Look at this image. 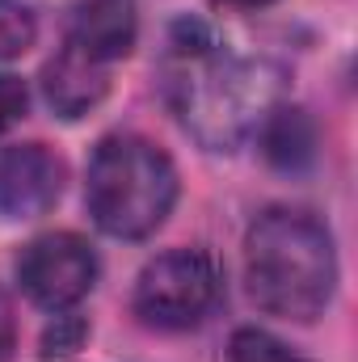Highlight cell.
I'll use <instances>...</instances> for the list:
<instances>
[{"label": "cell", "mask_w": 358, "mask_h": 362, "mask_svg": "<svg viewBox=\"0 0 358 362\" xmlns=\"http://www.w3.org/2000/svg\"><path fill=\"white\" fill-rule=\"evenodd\" d=\"M64 160L47 144H17L0 152V215L34 219L47 215L64 194Z\"/></svg>", "instance_id": "cell-6"}, {"label": "cell", "mask_w": 358, "mask_h": 362, "mask_svg": "<svg viewBox=\"0 0 358 362\" xmlns=\"http://www.w3.org/2000/svg\"><path fill=\"white\" fill-rule=\"evenodd\" d=\"M13 350H17V320H13V303H8V295L0 291V362L13 358Z\"/></svg>", "instance_id": "cell-14"}, {"label": "cell", "mask_w": 358, "mask_h": 362, "mask_svg": "<svg viewBox=\"0 0 358 362\" xmlns=\"http://www.w3.org/2000/svg\"><path fill=\"white\" fill-rule=\"evenodd\" d=\"M228 362H304V358L266 329H236L232 341H228Z\"/></svg>", "instance_id": "cell-10"}, {"label": "cell", "mask_w": 358, "mask_h": 362, "mask_svg": "<svg viewBox=\"0 0 358 362\" xmlns=\"http://www.w3.org/2000/svg\"><path fill=\"white\" fill-rule=\"evenodd\" d=\"M135 34H139V21L131 0H81L68 21V42L101 64L122 59L135 47Z\"/></svg>", "instance_id": "cell-8"}, {"label": "cell", "mask_w": 358, "mask_h": 362, "mask_svg": "<svg viewBox=\"0 0 358 362\" xmlns=\"http://www.w3.org/2000/svg\"><path fill=\"white\" fill-rule=\"evenodd\" d=\"M38 34V21L34 13L21 4V0H0V59H13L21 55Z\"/></svg>", "instance_id": "cell-11"}, {"label": "cell", "mask_w": 358, "mask_h": 362, "mask_svg": "<svg viewBox=\"0 0 358 362\" xmlns=\"http://www.w3.org/2000/svg\"><path fill=\"white\" fill-rule=\"evenodd\" d=\"M169 47V101L202 148L228 152L262 131L282 93V76L270 64L224 51L202 25L190 21L178 25Z\"/></svg>", "instance_id": "cell-1"}, {"label": "cell", "mask_w": 358, "mask_h": 362, "mask_svg": "<svg viewBox=\"0 0 358 362\" xmlns=\"http://www.w3.org/2000/svg\"><path fill=\"white\" fill-rule=\"evenodd\" d=\"M110 89V64L85 55L81 47L64 42V51L42 68V93H47V105L59 114V118H81L89 114L93 105L105 97Z\"/></svg>", "instance_id": "cell-7"}, {"label": "cell", "mask_w": 358, "mask_h": 362, "mask_svg": "<svg viewBox=\"0 0 358 362\" xmlns=\"http://www.w3.org/2000/svg\"><path fill=\"white\" fill-rule=\"evenodd\" d=\"M85 333H89V325L81 316H72V312L55 316V325L42 337V362H72L85 346Z\"/></svg>", "instance_id": "cell-12"}, {"label": "cell", "mask_w": 358, "mask_h": 362, "mask_svg": "<svg viewBox=\"0 0 358 362\" xmlns=\"http://www.w3.org/2000/svg\"><path fill=\"white\" fill-rule=\"evenodd\" d=\"M25 101H30V97H25V85H21L17 76H4V72H0V135L25 114Z\"/></svg>", "instance_id": "cell-13"}, {"label": "cell", "mask_w": 358, "mask_h": 362, "mask_svg": "<svg viewBox=\"0 0 358 362\" xmlns=\"http://www.w3.org/2000/svg\"><path fill=\"white\" fill-rule=\"evenodd\" d=\"M262 139H266V156L282 169H304L312 160V127L299 110H270V118L262 122Z\"/></svg>", "instance_id": "cell-9"}, {"label": "cell", "mask_w": 358, "mask_h": 362, "mask_svg": "<svg viewBox=\"0 0 358 362\" xmlns=\"http://www.w3.org/2000/svg\"><path fill=\"white\" fill-rule=\"evenodd\" d=\"M245 278L258 308L287 320H316L337 286V253L329 228L291 206L258 215L245 240Z\"/></svg>", "instance_id": "cell-2"}, {"label": "cell", "mask_w": 358, "mask_h": 362, "mask_svg": "<svg viewBox=\"0 0 358 362\" xmlns=\"http://www.w3.org/2000/svg\"><path fill=\"white\" fill-rule=\"evenodd\" d=\"M224 295V270L202 249H173L148 262L135 282V316L148 329L181 333L202 325Z\"/></svg>", "instance_id": "cell-4"}, {"label": "cell", "mask_w": 358, "mask_h": 362, "mask_svg": "<svg viewBox=\"0 0 358 362\" xmlns=\"http://www.w3.org/2000/svg\"><path fill=\"white\" fill-rule=\"evenodd\" d=\"M17 282L38 308L68 312L97 282V253L76 232H47L17 257Z\"/></svg>", "instance_id": "cell-5"}, {"label": "cell", "mask_w": 358, "mask_h": 362, "mask_svg": "<svg viewBox=\"0 0 358 362\" xmlns=\"http://www.w3.org/2000/svg\"><path fill=\"white\" fill-rule=\"evenodd\" d=\"M85 202L105 236L144 240L169 219L178 202V169L152 139L110 135L89 160Z\"/></svg>", "instance_id": "cell-3"}, {"label": "cell", "mask_w": 358, "mask_h": 362, "mask_svg": "<svg viewBox=\"0 0 358 362\" xmlns=\"http://www.w3.org/2000/svg\"><path fill=\"white\" fill-rule=\"evenodd\" d=\"M215 4H232V8H262V4H274V0H215Z\"/></svg>", "instance_id": "cell-15"}]
</instances>
